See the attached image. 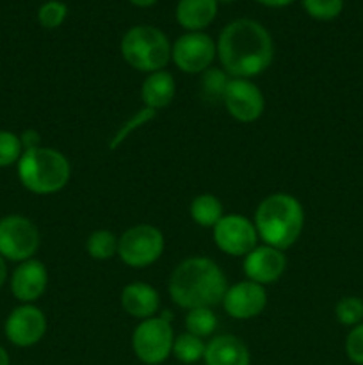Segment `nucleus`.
Here are the masks:
<instances>
[{"mask_svg": "<svg viewBox=\"0 0 363 365\" xmlns=\"http://www.w3.org/2000/svg\"><path fill=\"white\" fill-rule=\"evenodd\" d=\"M217 59L231 78H253L273 64L274 41L270 32L251 18L230 21L221 31Z\"/></svg>", "mask_w": 363, "mask_h": 365, "instance_id": "obj_1", "label": "nucleus"}, {"mask_svg": "<svg viewBox=\"0 0 363 365\" xmlns=\"http://www.w3.org/2000/svg\"><path fill=\"white\" fill-rule=\"evenodd\" d=\"M228 289L223 269L206 257H189L171 273L167 291L180 309H214Z\"/></svg>", "mask_w": 363, "mask_h": 365, "instance_id": "obj_2", "label": "nucleus"}, {"mask_svg": "<svg viewBox=\"0 0 363 365\" xmlns=\"http://www.w3.org/2000/svg\"><path fill=\"white\" fill-rule=\"evenodd\" d=\"M253 223L263 245L285 252L301 237L305 209L295 196L288 192H273L258 203Z\"/></svg>", "mask_w": 363, "mask_h": 365, "instance_id": "obj_3", "label": "nucleus"}, {"mask_svg": "<svg viewBox=\"0 0 363 365\" xmlns=\"http://www.w3.org/2000/svg\"><path fill=\"white\" fill-rule=\"evenodd\" d=\"M16 166L20 184L32 195H56L71 178L70 160L59 150L48 146L23 152Z\"/></svg>", "mask_w": 363, "mask_h": 365, "instance_id": "obj_4", "label": "nucleus"}, {"mask_svg": "<svg viewBox=\"0 0 363 365\" xmlns=\"http://www.w3.org/2000/svg\"><path fill=\"white\" fill-rule=\"evenodd\" d=\"M120 52L128 66L148 75L166 70L171 61V41L153 25H135L121 38Z\"/></svg>", "mask_w": 363, "mask_h": 365, "instance_id": "obj_5", "label": "nucleus"}, {"mask_svg": "<svg viewBox=\"0 0 363 365\" xmlns=\"http://www.w3.org/2000/svg\"><path fill=\"white\" fill-rule=\"evenodd\" d=\"M166 239L160 228L153 225H134L117 237V257L128 267L142 269L162 257Z\"/></svg>", "mask_w": 363, "mask_h": 365, "instance_id": "obj_6", "label": "nucleus"}, {"mask_svg": "<svg viewBox=\"0 0 363 365\" xmlns=\"http://www.w3.org/2000/svg\"><path fill=\"white\" fill-rule=\"evenodd\" d=\"M174 334L166 316L141 321L132 334V351L144 365H160L173 355Z\"/></svg>", "mask_w": 363, "mask_h": 365, "instance_id": "obj_7", "label": "nucleus"}, {"mask_svg": "<svg viewBox=\"0 0 363 365\" xmlns=\"http://www.w3.org/2000/svg\"><path fill=\"white\" fill-rule=\"evenodd\" d=\"M41 235L34 221L21 214H9L0 220V255L11 262L34 259Z\"/></svg>", "mask_w": 363, "mask_h": 365, "instance_id": "obj_8", "label": "nucleus"}, {"mask_svg": "<svg viewBox=\"0 0 363 365\" xmlns=\"http://www.w3.org/2000/svg\"><path fill=\"white\" fill-rule=\"evenodd\" d=\"M216 57V41L205 32H185L171 45V61L187 75L205 73Z\"/></svg>", "mask_w": 363, "mask_h": 365, "instance_id": "obj_9", "label": "nucleus"}, {"mask_svg": "<svg viewBox=\"0 0 363 365\" xmlns=\"http://www.w3.org/2000/svg\"><path fill=\"white\" fill-rule=\"evenodd\" d=\"M214 242L223 253L244 259L258 246V232L249 217L241 214H224L223 220L212 228Z\"/></svg>", "mask_w": 363, "mask_h": 365, "instance_id": "obj_10", "label": "nucleus"}, {"mask_svg": "<svg viewBox=\"0 0 363 365\" xmlns=\"http://www.w3.org/2000/svg\"><path fill=\"white\" fill-rule=\"evenodd\" d=\"M221 102L228 114L241 123H253L265 110V98L251 78H230Z\"/></svg>", "mask_w": 363, "mask_h": 365, "instance_id": "obj_11", "label": "nucleus"}, {"mask_svg": "<svg viewBox=\"0 0 363 365\" xmlns=\"http://www.w3.org/2000/svg\"><path fill=\"white\" fill-rule=\"evenodd\" d=\"M7 341L16 348H32L46 334V317L36 305H23L11 310L4 323Z\"/></svg>", "mask_w": 363, "mask_h": 365, "instance_id": "obj_12", "label": "nucleus"}, {"mask_svg": "<svg viewBox=\"0 0 363 365\" xmlns=\"http://www.w3.org/2000/svg\"><path fill=\"white\" fill-rule=\"evenodd\" d=\"M224 312L233 319H253L258 317L267 307V291L263 285L251 280H242L228 285L221 302Z\"/></svg>", "mask_w": 363, "mask_h": 365, "instance_id": "obj_13", "label": "nucleus"}, {"mask_svg": "<svg viewBox=\"0 0 363 365\" xmlns=\"http://www.w3.org/2000/svg\"><path fill=\"white\" fill-rule=\"evenodd\" d=\"M242 267H244L246 280H251L265 287L283 277L285 269H287V257L281 250L258 245L244 257Z\"/></svg>", "mask_w": 363, "mask_h": 365, "instance_id": "obj_14", "label": "nucleus"}, {"mask_svg": "<svg viewBox=\"0 0 363 365\" xmlns=\"http://www.w3.org/2000/svg\"><path fill=\"white\" fill-rule=\"evenodd\" d=\"M11 292L23 305H34L46 291L48 271L38 259H28L20 262L11 273Z\"/></svg>", "mask_w": 363, "mask_h": 365, "instance_id": "obj_15", "label": "nucleus"}, {"mask_svg": "<svg viewBox=\"0 0 363 365\" xmlns=\"http://www.w3.org/2000/svg\"><path fill=\"white\" fill-rule=\"evenodd\" d=\"M120 302L128 316L141 321L155 317L160 309L159 292L146 282H132L125 285Z\"/></svg>", "mask_w": 363, "mask_h": 365, "instance_id": "obj_16", "label": "nucleus"}, {"mask_svg": "<svg viewBox=\"0 0 363 365\" xmlns=\"http://www.w3.org/2000/svg\"><path fill=\"white\" fill-rule=\"evenodd\" d=\"M203 362L205 365H251V355L241 339L224 334L206 342Z\"/></svg>", "mask_w": 363, "mask_h": 365, "instance_id": "obj_17", "label": "nucleus"}, {"mask_svg": "<svg viewBox=\"0 0 363 365\" xmlns=\"http://www.w3.org/2000/svg\"><path fill=\"white\" fill-rule=\"evenodd\" d=\"M217 0H178L174 18L187 32H203L217 16Z\"/></svg>", "mask_w": 363, "mask_h": 365, "instance_id": "obj_18", "label": "nucleus"}, {"mask_svg": "<svg viewBox=\"0 0 363 365\" xmlns=\"http://www.w3.org/2000/svg\"><path fill=\"white\" fill-rule=\"evenodd\" d=\"M177 95V82L167 70L153 71L146 75L141 86V100L144 107L152 113L164 109L173 102Z\"/></svg>", "mask_w": 363, "mask_h": 365, "instance_id": "obj_19", "label": "nucleus"}, {"mask_svg": "<svg viewBox=\"0 0 363 365\" xmlns=\"http://www.w3.org/2000/svg\"><path fill=\"white\" fill-rule=\"evenodd\" d=\"M191 220L203 228H214L224 216V207L216 195L203 192L192 198L189 207Z\"/></svg>", "mask_w": 363, "mask_h": 365, "instance_id": "obj_20", "label": "nucleus"}, {"mask_svg": "<svg viewBox=\"0 0 363 365\" xmlns=\"http://www.w3.org/2000/svg\"><path fill=\"white\" fill-rule=\"evenodd\" d=\"M205 349H206V342H203V339L196 337V335L185 334L178 335L174 337L173 342V356L178 360V362L191 365L203 360L205 356Z\"/></svg>", "mask_w": 363, "mask_h": 365, "instance_id": "obj_21", "label": "nucleus"}, {"mask_svg": "<svg viewBox=\"0 0 363 365\" xmlns=\"http://www.w3.org/2000/svg\"><path fill=\"white\" fill-rule=\"evenodd\" d=\"M85 252L95 260H110L117 255V237L110 230H95L85 241Z\"/></svg>", "mask_w": 363, "mask_h": 365, "instance_id": "obj_22", "label": "nucleus"}, {"mask_svg": "<svg viewBox=\"0 0 363 365\" xmlns=\"http://www.w3.org/2000/svg\"><path fill=\"white\" fill-rule=\"evenodd\" d=\"M185 330L199 339H206L217 330V316L212 309H192L185 316Z\"/></svg>", "mask_w": 363, "mask_h": 365, "instance_id": "obj_23", "label": "nucleus"}, {"mask_svg": "<svg viewBox=\"0 0 363 365\" xmlns=\"http://www.w3.org/2000/svg\"><path fill=\"white\" fill-rule=\"evenodd\" d=\"M335 317L342 327L354 328L363 323V299L358 296H344L335 307Z\"/></svg>", "mask_w": 363, "mask_h": 365, "instance_id": "obj_24", "label": "nucleus"}, {"mask_svg": "<svg viewBox=\"0 0 363 365\" xmlns=\"http://www.w3.org/2000/svg\"><path fill=\"white\" fill-rule=\"evenodd\" d=\"M301 6L313 20L331 21L342 14L344 0H301Z\"/></svg>", "mask_w": 363, "mask_h": 365, "instance_id": "obj_25", "label": "nucleus"}, {"mask_svg": "<svg viewBox=\"0 0 363 365\" xmlns=\"http://www.w3.org/2000/svg\"><path fill=\"white\" fill-rule=\"evenodd\" d=\"M68 18V6L63 0H46L38 9V21L43 29H59Z\"/></svg>", "mask_w": 363, "mask_h": 365, "instance_id": "obj_26", "label": "nucleus"}, {"mask_svg": "<svg viewBox=\"0 0 363 365\" xmlns=\"http://www.w3.org/2000/svg\"><path fill=\"white\" fill-rule=\"evenodd\" d=\"M230 78L231 77L223 70V68H209V70L203 73V96L212 100H223L224 89H226Z\"/></svg>", "mask_w": 363, "mask_h": 365, "instance_id": "obj_27", "label": "nucleus"}, {"mask_svg": "<svg viewBox=\"0 0 363 365\" xmlns=\"http://www.w3.org/2000/svg\"><path fill=\"white\" fill-rule=\"evenodd\" d=\"M23 146H21L20 135L9 130H0V168H9L18 164Z\"/></svg>", "mask_w": 363, "mask_h": 365, "instance_id": "obj_28", "label": "nucleus"}, {"mask_svg": "<svg viewBox=\"0 0 363 365\" xmlns=\"http://www.w3.org/2000/svg\"><path fill=\"white\" fill-rule=\"evenodd\" d=\"M345 355L354 365H363V323L349 330L345 337Z\"/></svg>", "mask_w": 363, "mask_h": 365, "instance_id": "obj_29", "label": "nucleus"}, {"mask_svg": "<svg viewBox=\"0 0 363 365\" xmlns=\"http://www.w3.org/2000/svg\"><path fill=\"white\" fill-rule=\"evenodd\" d=\"M20 141L21 146H23V152H27V150H34L41 146V135H39V132L34 130V128H28V130H25L23 134L20 135Z\"/></svg>", "mask_w": 363, "mask_h": 365, "instance_id": "obj_30", "label": "nucleus"}, {"mask_svg": "<svg viewBox=\"0 0 363 365\" xmlns=\"http://www.w3.org/2000/svg\"><path fill=\"white\" fill-rule=\"evenodd\" d=\"M256 2L262 4V6L265 7H274V9H278V7L290 6V4H294L295 0H256Z\"/></svg>", "mask_w": 363, "mask_h": 365, "instance_id": "obj_31", "label": "nucleus"}, {"mask_svg": "<svg viewBox=\"0 0 363 365\" xmlns=\"http://www.w3.org/2000/svg\"><path fill=\"white\" fill-rule=\"evenodd\" d=\"M9 277V271H7V260L0 255V287H4V284L7 282Z\"/></svg>", "mask_w": 363, "mask_h": 365, "instance_id": "obj_32", "label": "nucleus"}, {"mask_svg": "<svg viewBox=\"0 0 363 365\" xmlns=\"http://www.w3.org/2000/svg\"><path fill=\"white\" fill-rule=\"evenodd\" d=\"M128 2L135 7H152V6H155L159 0H128Z\"/></svg>", "mask_w": 363, "mask_h": 365, "instance_id": "obj_33", "label": "nucleus"}, {"mask_svg": "<svg viewBox=\"0 0 363 365\" xmlns=\"http://www.w3.org/2000/svg\"><path fill=\"white\" fill-rule=\"evenodd\" d=\"M0 365H11L9 353H7V349L2 348V346H0Z\"/></svg>", "mask_w": 363, "mask_h": 365, "instance_id": "obj_34", "label": "nucleus"}, {"mask_svg": "<svg viewBox=\"0 0 363 365\" xmlns=\"http://www.w3.org/2000/svg\"><path fill=\"white\" fill-rule=\"evenodd\" d=\"M217 2H223V4H230V2H235V0H217Z\"/></svg>", "mask_w": 363, "mask_h": 365, "instance_id": "obj_35", "label": "nucleus"}]
</instances>
